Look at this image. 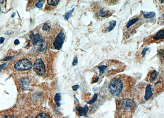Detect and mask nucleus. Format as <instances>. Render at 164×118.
<instances>
[{"label": "nucleus", "mask_w": 164, "mask_h": 118, "mask_svg": "<svg viewBox=\"0 0 164 118\" xmlns=\"http://www.w3.org/2000/svg\"><path fill=\"white\" fill-rule=\"evenodd\" d=\"M136 82L132 76L120 74L111 79L107 89L110 94L118 99L127 98L131 97V90Z\"/></svg>", "instance_id": "obj_1"}, {"label": "nucleus", "mask_w": 164, "mask_h": 118, "mask_svg": "<svg viewBox=\"0 0 164 118\" xmlns=\"http://www.w3.org/2000/svg\"><path fill=\"white\" fill-rule=\"evenodd\" d=\"M126 66L123 63L115 59L104 60L93 68L99 77L103 78L116 75L124 71Z\"/></svg>", "instance_id": "obj_2"}, {"label": "nucleus", "mask_w": 164, "mask_h": 118, "mask_svg": "<svg viewBox=\"0 0 164 118\" xmlns=\"http://www.w3.org/2000/svg\"><path fill=\"white\" fill-rule=\"evenodd\" d=\"M153 85L146 82H141L131 90V97L139 104H143L153 98L155 96Z\"/></svg>", "instance_id": "obj_3"}, {"label": "nucleus", "mask_w": 164, "mask_h": 118, "mask_svg": "<svg viewBox=\"0 0 164 118\" xmlns=\"http://www.w3.org/2000/svg\"><path fill=\"white\" fill-rule=\"evenodd\" d=\"M116 111L114 118H132L137 105L136 102L130 99H117L116 101Z\"/></svg>", "instance_id": "obj_4"}, {"label": "nucleus", "mask_w": 164, "mask_h": 118, "mask_svg": "<svg viewBox=\"0 0 164 118\" xmlns=\"http://www.w3.org/2000/svg\"><path fill=\"white\" fill-rule=\"evenodd\" d=\"M143 20L141 14L130 19L124 28V36L128 37L134 33L135 30L143 23Z\"/></svg>", "instance_id": "obj_5"}, {"label": "nucleus", "mask_w": 164, "mask_h": 118, "mask_svg": "<svg viewBox=\"0 0 164 118\" xmlns=\"http://www.w3.org/2000/svg\"><path fill=\"white\" fill-rule=\"evenodd\" d=\"M95 19L101 21L112 16L115 11L103 7L98 2H93L91 6Z\"/></svg>", "instance_id": "obj_6"}, {"label": "nucleus", "mask_w": 164, "mask_h": 118, "mask_svg": "<svg viewBox=\"0 0 164 118\" xmlns=\"http://www.w3.org/2000/svg\"><path fill=\"white\" fill-rule=\"evenodd\" d=\"M164 39V28L159 30L157 33L144 39V44L145 45L151 44L158 43L163 42Z\"/></svg>", "instance_id": "obj_7"}, {"label": "nucleus", "mask_w": 164, "mask_h": 118, "mask_svg": "<svg viewBox=\"0 0 164 118\" xmlns=\"http://www.w3.org/2000/svg\"><path fill=\"white\" fill-rule=\"evenodd\" d=\"M163 77V74L158 75V72L155 70L150 71L146 75L145 81L153 86L160 79Z\"/></svg>", "instance_id": "obj_8"}, {"label": "nucleus", "mask_w": 164, "mask_h": 118, "mask_svg": "<svg viewBox=\"0 0 164 118\" xmlns=\"http://www.w3.org/2000/svg\"><path fill=\"white\" fill-rule=\"evenodd\" d=\"M32 65L31 61L27 59L20 60L15 64V69L18 71H26L31 70Z\"/></svg>", "instance_id": "obj_9"}, {"label": "nucleus", "mask_w": 164, "mask_h": 118, "mask_svg": "<svg viewBox=\"0 0 164 118\" xmlns=\"http://www.w3.org/2000/svg\"><path fill=\"white\" fill-rule=\"evenodd\" d=\"M33 69L37 75L44 76L46 74V68L42 59H37L33 64Z\"/></svg>", "instance_id": "obj_10"}, {"label": "nucleus", "mask_w": 164, "mask_h": 118, "mask_svg": "<svg viewBox=\"0 0 164 118\" xmlns=\"http://www.w3.org/2000/svg\"><path fill=\"white\" fill-rule=\"evenodd\" d=\"M30 41H31L33 46H40L41 51L44 47V44L43 37L40 34H34L31 33L29 36Z\"/></svg>", "instance_id": "obj_11"}, {"label": "nucleus", "mask_w": 164, "mask_h": 118, "mask_svg": "<svg viewBox=\"0 0 164 118\" xmlns=\"http://www.w3.org/2000/svg\"><path fill=\"white\" fill-rule=\"evenodd\" d=\"M65 35L63 31L59 33L53 42V46L57 50H61L63 46L65 39Z\"/></svg>", "instance_id": "obj_12"}, {"label": "nucleus", "mask_w": 164, "mask_h": 118, "mask_svg": "<svg viewBox=\"0 0 164 118\" xmlns=\"http://www.w3.org/2000/svg\"><path fill=\"white\" fill-rule=\"evenodd\" d=\"M150 50L149 48L147 47H144L140 49L136 55V59L139 62H142L146 55L149 53Z\"/></svg>", "instance_id": "obj_13"}, {"label": "nucleus", "mask_w": 164, "mask_h": 118, "mask_svg": "<svg viewBox=\"0 0 164 118\" xmlns=\"http://www.w3.org/2000/svg\"><path fill=\"white\" fill-rule=\"evenodd\" d=\"M117 24V22L115 20H112L104 24L102 26V29L101 31L103 33H109L112 31L115 28Z\"/></svg>", "instance_id": "obj_14"}, {"label": "nucleus", "mask_w": 164, "mask_h": 118, "mask_svg": "<svg viewBox=\"0 0 164 118\" xmlns=\"http://www.w3.org/2000/svg\"><path fill=\"white\" fill-rule=\"evenodd\" d=\"M76 112L78 113V115L79 116H82L83 115H86L88 111V107L87 106L85 107H81L80 106H78L76 107Z\"/></svg>", "instance_id": "obj_15"}, {"label": "nucleus", "mask_w": 164, "mask_h": 118, "mask_svg": "<svg viewBox=\"0 0 164 118\" xmlns=\"http://www.w3.org/2000/svg\"><path fill=\"white\" fill-rule=\"evenodd\" d=\"M35 118H52L49 112L47 111H40L36 115Z\"/></svg>", "instance_id": "obj_16"}, {"label": "nucleus", "mask_w": 164, "mask_h": 118, "mask_svg": "<svg viewBox=\"0 0 164 118\" xmlns=\"http://www.w3.org/2000/svg\"><path fill=\"white\" fill-rule=\"evenodd\" d=\"M20 86L24 90H27L29 88L30 82L27 78H23L20 81Z\"/></svg>", "instance_id": "obj_17"}, {"label": "nucleus", "mask_w": 164, "mask_h": 118, "mask_svg": "<svg viewBox=\"0 0 164 118\" xmlns=\"http://www.w3.org/2000/svg\"><path fill=\"white\" fill-rule=\"evenodd\" d=\"M142 13H141L143 18L145 19H151L153 18L156 15V13L154 12H143L141 11Z\"/></svg>", "instance_id": "obj_18"}, {"label": "nucleus", "mask_w": 164, "mask_h": 118, "mask_svg": "<svg viewBox=\"0 0 164 118\" xmlns=\"http://www.w3.org/2000/svg\"><path fill=\"white\" fill-rule=\"evenodd\" d=\"M61 100V95L60 93H57L55 96V102L57 104V106L59 107L61 105L60 100Z\"/></svg>", "instance_id": "obj_19"}, {"label": "nucleus", "mask_w": 164, "mask_h": 118, "mask_svg": "<svg viewBox=\"0 0 164 118\" xmlns=\"http://www.w3.org/2000/svg\"><path fill=\"white\" fill-rule=\"evenodd\" d=\"M47 3L50 6H55L58 4L59 1L58 0H48Z\"/></svg>", "instance_id": "obj_20"}, {"label": "nucleus", "mask_w": 164, "mask_h": 118, "mask_svg": "<svg viewBox=\"0 0 164 118\" xmlns=\"http://www.w3.org/2000/svg\"><path fill=\"white\" fill-rule=\"evenodd\" d=\"M44 1H39L38 2H36V6L38 8H42L43 7L44 4Z\"/></svg>", "instance_id": "obj_21"}, {"label": "nucleus", "mask_w": 164, "mask_h": 118, "mask_svg": "<svg viewBox=\"0 0 164 118\" xmlns=\"http://www.w3.org/2000/svg\"><path fill=\"white\" fill-rule=\"evenodd\" d=\"M74 9V8L73 9L71 10V11H69V12H67V13L65 15V20H68L69 19L70 17L73 12Z\"/></svg>", "instance_id": "obj_22"}, {"label": "nucleus", "mask_w": 164, "mask_h": 118, "mask_svg": "<svg viewBox=\"0 0 164 118\" xmlns=\"http://www.w3.org/2000/svg\"><path fill=\"white\" fill-rule=\"evenodd\" d=\"M42 30L44 31H49V30L51 29V26L48 24H44L43 25V27L42 28Z\"/></svg>", "instance_id": "obj_23"}, {"label": "nucleus", "mask_w": 164, "mask_h": 118, "mask_svg": "<svg viewBox=\"0 0 164 118\" xmlns=\"http://www.w3.org/2000/svg\"><path fill=\"white\" fill-rule=\"evenodd\" d=\"M159 18H161L160 19H158V23L161 25L164 24V13L162 14V15Z\"/></svg>", "instance_id": "obj_24"}, {"label": "nucleus", "mask_w": 164, "mask_h": 118, "mask_svg": "<svg viewBox=\"0 0 164 118\" xmlns=\"http://www.w3.org/2000/svg\"><path fill=\"white\" fill-rule=\"evenodd\" d=\"M2 118H18L14 115H5Z\"/></svg>", "instance_id": "obj_25"}, {"label": "nucleus", "mask_w": 164, "mask_h": 118, "mask_svg": "<svg viewBox=\"0 0 164 118\" xmlns=\"http://www.w3.org/2000/svg\"><path fill=\"white\" fill-rule=\"evenodd\" d=\"M14 58V56H8L7 57L5 58L2 61H9L11 59H12Z\"/></svg>", "instance_id": "obj_26"}, {"label": "nucleus", "mask_w": 164, "mask_h": 118, "mask_svg": "<svg viewBox=\"0 0 164 118\" xmlns=\"http://www.w3.org/2000/svg\"><path fill=\"white\" fill-rule=\"evenodd\" d=\"M78 63V58L77 57H75L74 58L73 62L72 63L73 66H76L77 64Z\"/></svg>", "instance_id": "obj_27"}, {"label": "nucleus", "mask_w": 164, "mask_h": 118, "mask_svg": "<svg viewBox=\"0 0 164 118\" xmlns=\"http://www.w3.org/2000/svg\"><path fill=\"white\" fill-rule=\"evenodd\" d=\"M79 87V86L78 85H76L73 86V89L74 91H76L78 89Z\"/></svg>", "instance_id": "obj_28"}, {"label": "nucleus", "mask_w": 164, "mask_h": 118, "mask_svg": "<svg viewBox=\"0 0 164 118\" xmlns=\"http://www.w3.org/2000/svg\"><path fill=\"white\" fill-rule=\"evenodd\" d=\"M14 44L15 45H16V46L19 45L20 44V41L18 39H16L14 41Z\"/></svg>", "instance_id": "obj_29"}, {"label": "nucleus", "mask_w": 164, "mask_h": 118, "mask_svg": "<svg viewBox=\"0 0 164 118\" xmlns=\"http://www.w3.org/2000/svg\"><path fill=\"white\" fill-rule=\"evenodd\" d=\"M6 66V63H4L0 65V71L2 69L5 67V66Z\"/></svg>", "instance_id": "obj_30"}, {"label": "nucleus", "mask_w": 164, "mask_h": 118, "mask_svg": "<svg viewBox=\"0 0 164 118\" xmlns=\"http://www.w3.org/2000/svg\"><path fill=\"white\" fill-rule=\"evenodd\" d=\"M5 38L3 37H0V44H2L4 42Z\"/></svg>", "instance_id": "obj_31"}, {"label": "nucleus", "mask_w": 164, "mask_h": 118, "mask_svg": "<svg viewBox=\"0 0 164 118\" xmlns=\"http://www.w3.org/2000/svg\"><path fill=\"white\" fill-rule=\"evenodd\" d=\"M15 15H16L15 13H14L13 14V15H12V17H14L15 16Z\"/></svg>", "instance_id": "obj_32"}, {"label": "nucleus", "mask_w": 164, "mask_h": 118, "mask_svg": "<svg viewBox=\"0 0 164 118\" xmlns=\"http://www.w3.org/2000/svg\"><path fill=\"white\" fill-rule=\"evenodd\" d=\"M1 8H0V13H1Z\"/></svg>", "instance_id": "obj_33"}]
</instances>
